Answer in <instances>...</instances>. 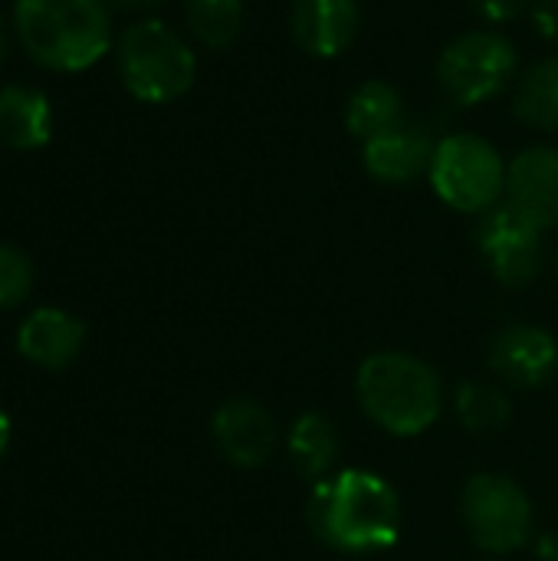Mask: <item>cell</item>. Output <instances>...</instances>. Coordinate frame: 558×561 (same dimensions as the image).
<instances>
[{"label": "cell", "instance_id": "ba28073f", "mask_svg": "<svg viewBox=\"0 0 558 561\" xmlns=\"http://www.w3.org/2000/svg\"><path fill=\"white\" fill-rule=\"evenodd\" d=\"M477 243L503 286L520 289L533 283L543 266V227L526 220L510 204L487 210L477 230Z\"/></svg>", "mask_w": 558, "mask_h": 561}, {"label": "cell", "instance_id": "ac0fdd59", "mask_svg": "<svg viewBox=\"0 0 558 561\" xmlns=\"http://www.w3.org/2000/svg\"><path fill=\"white\" fill-rule=\"evenodd\" d=\"M513 108L526 125L539 131H558V56L543 59L526 72Z\"/></svg>", "mask_w": 558, "mask_h": 561}, {"label": "cell", "instance_id": "9a60e30c", "mask_svg": "<svg viewBox=\"0 0 558 561\" xmlns=\"http://www.w3.org/2000/svg\"><path fill=\"white\" fill-rule=\"evenodd\" d=\"M53 135V108L49 99L30 85H3L0 89V141L20 151L43 148Z\"/></svg>", "mask_w": 558, "mask_h": 561}, {"label": "cell", "instance_id": "44dd1931", "mask_svg": "<svg viewBox=\"0 0 558 561\" xmlns=\"http://www.w3.org/2000/svg\"><path fill=\"white\" fill-rule=\"evenodd\" d=\"M33 286V266L16 247H0V309H13Z\"/></svg>", "mask_w": 558, "mask_h": 561}, {"label": "cell", "instance_id": "cb8c5ba5", "mask_svg": "<svg viewBox=\"0 0 558 561\" xmlns=\"http://www.w3.org/2000/svg\"><path fill=\"white\" fill-rule=\"evenodd\" d=\"M536 559L539 561H558V533H549L536 542Z\"/></svg>", "mask_w": 558, "mask_h": 561}, {"label": "cell", "instance_id": "2e32d148", "mask_svg": "<svg viewBox=\"0 0 558 561\" xmlns=\"http://www.w3.org/2000/svg\"><path fill=\"white\" fill-rule=\"evenodd\" d=\"M401 118V95L395 85L382 82V79H372L365 85L355 89V95L349 99V108H345V125L355 138L368 141L388 128H395Z\"/></svg>", "mask_w": 558, "mask_h": 561}, {"label": "cell", "instance_id": "d4e9b609", "mask_svg": "<svg viewBox=\"0 0 558 561\" xmlns=\"http://www.w3.org/2000/svg\"><path fill=\"white\" fill-rule=\"evenodd\" d=\"M115 10H155V7H161V3H168V0H109Z\"/></svg>", "mask_w": 558, "mask_h": 561}, {"label": "cell", "instance_id": "277c9868", "mask_svg": "<svg viewBox=\"0 0 558 561\" xmlns=\"http://www.w3.org/2000/svg\"><path fill=\"white\" fill-rule=\"evenodd\" d=\"M118 72L135 99L161 105L191 89L197 59L171 26L161 20H141L128 26L118 43Z\"/></svg>", "mask_w": 558, "mask_h": 561}, {"label": "cell", "instance_id": "4fadbf2b", "mask_svg": "<svg viewBox=\"0 0 558 561\" xmlns=\"http://www.w3.org/2000/svg\"><path fill=\"white\" fill-rule=\"evenodd\" d=\"M434 148L437 145H431V138L418 125L398 122L395 128L365 141L362 161L372 178L388 181V184H408L421 178L424 171H431Z\"/></svg>", "mask_w": 558, "mask_h": 561}, {"label": "cell", "instance_id": "e0dca14e", "mask_svg": "<svg viewBox=\"0 0 558 561\" xmlns=\"http://www.w3.org/2000/svg\"><path fill=\"white\" fill-rule=\"evenodd\" d=\"M289 457L303 477L322 480L326 470L339 457V434H335L332 421L322 414H303L289 434Z\"/></svg>", "mask_w": 558, "mask_h": 561}, {"label": "cell", "instance_id": "52a82bcc", "mask_svg": "<svg viewBox=\"0 0 558 561\" xmlns=\"http://www.w3.org/2000/svg\"><path fill=\"white\" fill-rule=\"evenodd\" d=\"M464 523L474 542L487 552H516L533 529L529 496L500 473H480L460 496Z\"/></svg>", "mask_w": 558, "mask_h": 561}, {"label": "cell", "instance_id": "9c48e42d", "mask_svg": "<svg viewBox=\"0 0 558 561\" xmlns=\"http://www.w3.org/2000/svg\"><path fill=\"white\" fill-rule=\"evenodd\" d=\"M214 440L234 467H260L276 447V421L253 398H230L214 414Z\"/></svg>", "mask_w": 558, "mask_h": 561}, {"label": "cell", "instance_id": "8fae6325", "mask_svg": "<svg viewBox=\"0 0 558 561\" xmlns=\"http://www.w3.org/2000/svg\"><path fill=\"white\" fill-rule=\"evenodd\" d=\"M293 39L316 59L345 53L358 33V0H293Z\"/></svg>", "mask_w": 558, "mask_h": 561}, {"label": "cell", "instance_id": "7c38bea8", "mask_svg": "<svg viewBox=\"0 0 558 561\" xmlns=\"http://www.w3.org/2000/svg\"><path fill=\"white\" fill-rule=\"evenodd\" d=\"M490 365L513 385H543L558 365V342L539 325H510L490 345Z\"/></svg>", "mask_w": 558, "mask_h": 561}, {"label": "cell", "instance_id": "d6986e66", "mask_svg": "<svg viewBox=\"0 0 558 561\" xmlns=\"http://www.w3.org/2000/svg\"><path fill=\"white\" fill-rule=\"evenodd\" d=\"M457 414L474 434H497L510 424V398L490 381H464L457 388Z\"/></svg>", "mask_w": 558, "mask_h": 561}, {"label": "cell", "instance_id": "7a4b0ae2", "mask_svg": "<svg viewBox=\"0 0 558 561\" xmlns=\"http://www.w3.org/2000/svg\"><path fill=\"white\" fill-rule=\"evenodd\" d=\"M16 39L26 56L56 72H79L112 43L105 0H16Z\"/></svg>", "mask_w": 558, "mask_h": 561}, {"label": "cell", "instance_id": "5b68a950", "mask_svg": "<svg viewBox=\"0 0 558 561\" xmlns=\"http://www.w3.org/2000/svg\"><path fill=\"white\" fill-rule=\"evenodd\" d=\"M428 174L437 197L464 214L493 210L506 187V168L500 151L477 135L444 138L434 148V161Z\"/></svg>", "mask_w": 558, "mask_h": 561}, {"label": "cell", "instance_id": "6da1fadb", "mask_svg": "<svg viewBox=\"0 0 558 561\" xmlns=\"http://www.w3.org/2000/svg\"><path fill=\"white\" fill-rule=\"evenodd\" d=\"M312 533L339 552H382L398 542V493L368 470H345L319 480L309 500Z\"/></svg>", "mask_w": 558, "mask_h": 561}, {"label": "cell", "instance_id": "ffe728a7", "mask_svg": "<svg viewBox=\"0 0 558 561\" xmlns=\"http://www.w3.org/2000/svg\"><path fill=\"white\" fill-rule=\"evenodd\" d=\"M187 26L204 46L224 49L243 26V0H187Z\"/></svg>", "mask_w": 558, "mask_h": 561}, {"label": "cell", "instance_id": "4316f807", "mask_svg": "<svg viewBox=\"0 0 558 561\" xmlns=\"http://www.w3.org/2000/svg\"><path fill=\"white\" fill-rule=\"evenodd\" d=\"M7 23H3V16H0V62H3V56H7Z\"/></svg>", "mask_w": 558, "mask_h": 561}, {"label": "cell", "instance_id": "7402d4cb", "mask_svg": "<svg viewBox=\"0 0 558 561\" xmlns=\"http://www.w3.org/2000/svg\"><path fill=\"white\" fill-rule=\"evenodd\" d=\"M529 16L549 43H558V0H529Z\"/></svg>", "mask_w": 558, "mask_h": 561}, {"label": "cell", "instance_id": "484cf974", "mask_svg": "<svg viewBox=\"0 0 558 561\" xmlns=\"http://www.w3.org/2000/svg\"><path fill=\"white\" fill-rule=\"evenodd\" d=\"M7 444H10V421H7V414L0 411V457H3V450H7Z\"/></svg>", "mask_w": 558, "mask_h": 561}, {"label": "cell", "instance_id": "3957f363", "mask_svg": "<svg viewBox=\"0 0 558 561\" xmlns=\"http://www.w3.org/2000/svg\"><path fill=\"white\" fill-rule=\"evenodd\" d=\"M365 414L388 434L414 437L441 417L444 388L431 365L405 352H378L355 378Z\"/></svg>", "mask_w": 558, "mask_h": 561}, {"label": "cell", "instance_id": "8992f818", "mask_svg": "<svg viewBox=\"0 0 558 561\" xmlns=\"http://www.w3.org/2000/svg\"><path fill=\"white\" fill-rule=\"evenodd\" d=\"M516 72V46L493 30H474L454 39L437 62V79L460 105L493 99Z\"/></svg>", "mask_w": 558, "mask_h": 561}, {"label": "cell", "instance_id": "603a6c76", "mask_svg": "<svg viewBox=\"0 0 558 561\" xmlns=\"http://www.w3.org/2000/svg\"><path fill=\"white\" fill-rule=\"evenodd\" d=\"M487 20H493V23H503V20H513V16H520L523 13V7H526V0H470Z\"/></svg>", "mask_w": 558, "mask_h": 561}, {"label": "cell", "instance_id": "30bf717a", "mask_svg": "<svg viewBox=\"0 0 558 561\" xmlns=\"http://www.w3.org/2000/svg\"><path fill=\"white\" fill-rule=\"evenodd\" d=\"M506 204L536 227H558V148H529L506 168Z\"/></svg>", "mask_w": 558, "mask_h": 561}, {"label": "cell", "instance_id": "5bb4252c", "mask_svg": "<svg viewBox=\"0 0 558 561\" xmlns=\"http://www.w3.org/2000/svg\"><path fill=\"white\" fill-rule=\"evenodd\" d=\"M82 342H86L82 322L62 309H36L33 316H26L16 335V348L23 352V358L49 371L76 362Z\"/></svg>", "mask_w": 558, "mask_h": 561}]
</instances>
